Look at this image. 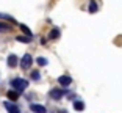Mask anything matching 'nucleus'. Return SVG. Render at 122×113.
Here are the masks:
<instances>
[{
    "mask_svg": "<svg viewBox=\"0 0 122 113\" xmlns=\"http://www.w3.org/2000/svg\"><path fill=\"white\" fill-rule=\"evenodd\" d=\"M11 86L14 88L16 91H24L28 86V82L24 80V79H14V80H11Z\"/></svg>",
    "mask_w": 122,
    "mask_h": 113,
    "instance_id": "obj_1",
    "label": "nucleus"
},
{
    "mask_svg": "<svg viewBox=\"0 0 122 113\" xmlns=\"http://www.w3.org/2000/svg\"><path fill=\"white\" fill-rule=\"evenodd\" d=\"M31 63H33V58H31V55L25 54V55H24V57H22L20 66H22V68H24V69H28L30 66H31Z\"/></svg>",
    "mask_w": 122,
    "mask_h": 113,
    "instance_id": "obj_2",
    "label": "nucleus"
},
{
    "mask_svg": "<svg viewBox=\"0 0 122 113\" xmlns=\"http://www.w3.org/2000/svg\"><path fill=\"white\" fill-rule=\"evenodd\" d=\"M3 105H5V108L8 110V113H20V110H19V107H16V104L5 102Z\"/></svg>",
    "mask_w": 122,
    "mask_h": 113,
    "instance_id": "obj_3",
    "label": "nucleus"
},
{
    "mask_svg": "<svg viewBox=\"0 0 122 113\" xmlns=\"http://www.w3.org/2000/svg\"><path fill=\"white\" fill-rule=\"evenodd\" d=\"M6 63H8V66H10V68H16V66H17V63H19V58L16 57L14 54H13V55H10V57H8Z\"/></svg>",
    "mask_w": 122,
    "mask_h": 113,
    "instance_id": "obj_4",
    "label": "nucleus"
},
{
    "mask_svg": "<svg viewBox=\"0 0 122 113\" xmlns=\"http://www.w3.org/2000/svg\"><path fill=\"white\" fill-rule=\"evenodd\" d=\"M58 82H60V85H61V86H67V85H71L72 79H71L69 75H61L60 79H58Z\"/></svg>",
    "mask_w": 122,
    "mask_h": 113,
    "instance_id": "obj_5",
    "label": "nucleus"
},
{
    "mask_svg": "<svg viewBox=\"0 0 122 113\" xmlns=\"http://www.w3.org/2000/svg\"><path fill=\"white\" fill-rule=\"evenodd\" d=\"M30 108H31V112H33V113H46V112H47L44 105H38V104H33Z\"/></svg>",
    "mask_w": 122,
    "mask_h": 113,
    "instance_id": "obj_6",
    "label": "nucleus"
},
{
    "mask_svg": "<svg viewBox=\"0 0 122 113\" xmlns=\"http://www.w3.org/2000/svg\"><path fill=\"white\" fill-rule=\"evenodd\" d=\"M63 94H64L63 90H52L50 91V97H53V99H61Z\"/></svg>",
    "mask_w": 122,
    "mask_h": 113,
    "instance_id": "obj_7",
    "label": "nucleus"
},
{
    "mask_svg": "<svg viewBox=\"0 0 122 113\" xmlns=\"http://www.w3.org/2000/svg\"><path fill=\"white\" fill-rule=\"evenodd\" d=\"M49 38H50V39H58V38H60V30H58V28H53L50 32V35H49Z\"/></svg>",
    "mask_w": 122,
    "mask_h": 113,
    "instance_id": "obj_8",
    "label": "nucleus"
},
{
    "mask_svg": "<svg viewBox=\"0 0 122 113\" xmlns=\"http://www.w3.org/2000/svg\"><path fill=\"white\" fill-rule=\"evenodd\" d=\"M74 108H75L77 112H80V110L85 108V104H83L81 101H75V102H74Z\"/></svg>",
    "mask_w": 122,
    "mask_h": 113,
    "instance_id": "obj_9",
    "label": "nucleus"
},
{
    "mask_svg": "<svg viewBox=\"0 0 122 113\" xmlns=\"http://www.w3.org/2000/svg\"><path fill=\"white\" fill-rule=\"evenodd\" d=\"M8 97H10L11 101H17V97H19V91H8Z\"/></svg>",
    "mask_w": 122,
    "mask_h": 113,
    "instance_id": "obj_10",
    "label": "nucleus"
},
{
    "mask_svg": "<svg viewBox=\"0 0 122 113\" xmlns=\"http://www.w3.org/2000/svg\"><path fill=\"white\" fill-rule=\"evenodd\" d=\"M97 11V3H96V0H91L89 2V13H96Z\"/></svg>",
    "mask_w": 122,
    "mask_h": 113,
    "instance_id": "obj_11",
    "label": "nucleus"
},
{
    "mask_svg": "<svg viewBox=\"0 0 122 113\" xmlns=\"http://www.w3.org/2000/svg\"><path fill=\"white\" fill-rule=\"evenodd\" d=\"M36 63H38L39 66H46V65H47L49 61H47V58H44V57H39V58L36 60Z\"/></svg>",
    "mask_w": 122,
    "mask_h": 113,
    "instance_id": "obj_12",
    "label": "nucleus"
},
{
    "mask_svg": "<svg viewBox=\"0 0 122 113\" xmlns=\"http://www.w3.org/2000/svg\"><path fill=\"white\" fill-rule=\"evenodd\" d=\"M20 28H22V32L25 33L27 36H31V32H30V28L27 25H24V24H20Z\"/></svg>",
    "mask_w": 122,
    "mask_h": 113,
    "instance_id": "obj_13",
    "label": "nucleus"
},
{
    "mask_svg": "<svg viewBox=\"0 0 122 113\" xmlns=\"http://www.w3.org/2000/svg\"><path fill=\"white\" fill-rule=\"evenodd\" d=\"M17 41H20V43H30V41H31V38H30V36H19Z\"/></svg>",
    "mask_w": 122,
    "mask_h": 113,
    "instance_id": "obj_14",
    "label": "nucleus"
},
{
    "mask_svg": "<svg viewBox=\"0 0 122 113\" xmlns=\"http://www.w3.org/2000/svg\"><path fill=\"white\" fill-rule=\"evenodd\" d=\"M8 30H10V27L6 24H0V32H8Z\"/></svg>",
    "mask_w": 122,
    "mask_h": 113,
    "instance_id": "obj_15",
    "label": "nucleus"
},
{
    "mask_svg": "<svg viewBox=\"0 0 122 113\" xmlns=\"http://www.w3.org/2000/svg\"><path fill=\"white\" fill-rule=\"evenodd\" d=\"M0 17H2V19H6V21H10V22H14V19L10 17V16H6V14H0Z\"/></svg>",
    "mask_w": 122,
    "mask_h": 113,
    "instance_id": "obj_16",
    "label": "nucleus"
},
{
    "mask_svg": "<svg viewBox=\"0 0 122 113\" xmlns=\"http://www.w3.org/2000/svg\"><path fill=\"white\" fill-rule=\"evenodd\" d=\"M31 79H33V80H39V72H36V71H35V72L31 74Z\"/></svg>",
    "mask_w": 122,
    "mask_h": 113,
    "instance_id": "obj_17",
    "label": "nucleus"
}]
</instances>
